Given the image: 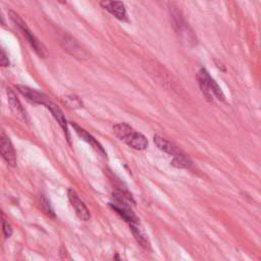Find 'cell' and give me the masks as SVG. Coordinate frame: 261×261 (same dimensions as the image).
<instances>
[{
	"label": "cell",
	"mask_w": 261,
	"mask_h": 261,
	"mask_svg": "<svg viewBox=\"0 0 261 261\" xmlns=\"http://www.w3.org/2000/svg\"><path fill=\"white\" fill-rule=\"evenodd\" d=\"M168 10L172 27L182 45H185L186 47H194L195 45H197V36L194 33L193 29L188 23V21L186 20L185 16L182 15L178 7L170 3L168 6Z\"/></svg>",
	"instance_id": "1"
},
{
	"label": "cell",
	"mask_w": 261,
	"mask_h": 261,
	"mask_svg": "<svg viewBox=\"0 0 261 261\" xmlns=\"http://www.w3.org/2000/svg\"><path fill=\"white\" fill-rule=\"evenodd\" d=\"M198 81L200 89L208 101L213 102L214 98L218 99L219 101H224L225 96L222 90L205 68H201L199 70Z\"/></svg>",
	"instance_id": "2"
},
{
	"label": "cell",
	"mask_w": 261,
	"mask_h": 261,
	"mask_svg": "<svg viewBox=\"0 0 261 261\" xmlns=\"http://www.w3.org/2000/svg\"><path fill=\"white\" fill-rule=\"evenodd\" d=\"M9 17L11 18V20L19 28V30L22 32V34L25 36L27 40L29 41V43L31 44V46L33 47V49L35 50V52L42 58H45L47 55V50L46 47L37 39V37L32 33V31L29 29V27L27 25V23L23 21V19L13 10H9L8 12Z\"/></svg>",
	"instance_id": "3"
},
{
	"label": "cell",
	"mask_w": 261,
	"mask_h": 261,
	"mask_svg": "<svg viewBox=\"0 0 261 261\" xmlns=\"http://www.w3.org/2000/svg\"><path fill=\"white\" fill-rule=\"evenodd\" d=\"M60 44L64 48L65 51H67L70 55L77 59H87L89 57V54L87 51L80 45V43L71 37L67 33H63L60 37Z\"/></svg>",
	"instance_id": "4"
},
{
	"label": "cell",
	"mask_w": 261,
	"mask_h": 261,
	"mask_svg": "<svg viewBox=\"0 0 261 261\" xmlns=\"http://www.w3.org/2000/svg\"><path fill=\"white\" fill-rule=\"evenodd\" d=\"M0 155L10 166L16 165V155L9 137L0 128Z\"/></svg>",
	"instance_id": "5"
},
{
	"label": "cell",
	"mask_w": 261,
	"mask_h": 261,
	"mask_svg": "<svg viewBox=\"0 0 261 261\" xmlns=\"http://www.w3.org/2000/svg\"><path fill=\"white\" fill-rule=\"evenodd\" d=\"M100 6L112 14L115 18L126 21L127 12L124 4L119 0H100Z\"/></svg>",
	"instance_id": "6"
},
{
	"label": "cell",
	"mask_w": 261,
	"mask_h": 261,
	"mask_svg": "<svg viewBox=\"0 0 261 261\" xmlns=\"http://www.w3.org/2000/svg\"><path fill=\"white\" fill-rule=\"evenodd\" d=\"M67 196H68V200L72 206V208L75 211L76 216L84 221H88L91 217L90 212L88 210V208L86 207V205L84 204V202L80 199L79 195L75 193V191H73L72 189H69L67 192Z\"/></svg>",
	"instance_id": "7"
},
{
	"label": "cell",
	"mask_w": 261,
	"mask_h": 261,
	"mask_svg": "<svg viewBox=\"0 0 261 261\" xmlns=\"http://www.w3.org/2000/svg\"><path fill=\"white\" fill-rule=\"evenodd\" d=\"M15 88L27 100H29L32 103L44 105L48 101V97L44 93L39 92V91H37L35 89H32V88H30L28 86L16 85Z\"/></svg>",
	"instance_id": "8"
},
{
	"label": "cell",
	"mask_w": 261,
	"mask_h": 261,
	"mask_svg": "<svg viewBox=\"0 0 261 261\" xmlns=\"http://www.w3.org/2000/svg\"><path fill=\"white\" fill-rule=\"evenodd\" d=\"M6 95H7V101L9 104V107L12 111V113L20 120L22 121H28V115L23 109V107L21 106L20 101L18 100L17 96L15 95V93L11 90V89H7L6 90Z\"/></svg>",
	"instance_id": "9"
},
{
	"label": "cell",
	"mask_w": 261,
	"mask_h": 261,
	"mask_svg": "<svg viewBox=\"0 0 261 261\" xmlns=\"http://www.w3.org/2000/svg\"><path fill=\"white\" fill-rule=\"evenodd\" d=\"M44 106L47 109H49V111L52 113L53 117L59 123V125L61 126V128L63 129V132H64V134L66 136L67 141L69 142V132H68V126H67V121H66V118H65L62 110L56 104H54L53 102H51L49 100L44 104Z\"/></svg>",
	"instance_id": "10"
},
{
	"label": "cell",
	"mask_w": 261,
	"mask_h": 261,
	"mask_svg": "<svg viewBox=\"0 0 261 261\" xmlns=\"http://www.w3.org/2000/svg\"><path fill=\"white\" fill-rule=\"evenodd\" d=\"M70 124L72 125V127H73L74 130H75V133L79 135V137H80L82 140H84L85 142H87L88 144H90L98 153L102 154L103 156H106V152H105L104 148L102 147V145H101L92 135H90L87 130H85L84 128H82L80 125H77V124L74 123V122H71Z\"/></svg>",
	"instance_id": "11"
},
{
	"label": "cell",
	"mask_w": 261,
	"mask_h": 261,
	"mask_svg": "<svg viewBox=\"0 0 261 261\" xmlns=\"http://www.w3.org/2000/svg\"><path fill=\"white\" fill-rule=\"evenodd\" d=\"M123 142L129 146L130 148L135 149V150H145L148 147V140L146 139V137L136 130H133L124 140Z\"/></svg>",
	"instance_id": "12"
},
{
	"label": "cell",
	"mask_w": 261,
	"mask_h": 261,
	"mask_svg": "<svg viewBox=\"0 0 261 261\" xmlns=\"http://www.w3.org/2000/svg\"><path fill=\"white\" fill-rule=\"evenodd\" d=\"M154 143L155 145L158 147V149H160L161 151L169 154V155H172V156H175V155H178L180 153H182L173 143L167 141L166 139L158 136V135H155L154 138Z\"/></svg>",
	"instance_id": "13"
},
{
	"label": "cell",
	"mask_w": 261,
	"mask_h": 261,
	"mask_svg": "<svg viewBox=\"0 0 261 261\" xmlns=\"http://www.w3.org/2000/svg\"><path fill=\"white\" fill-rule=\"evenodd\" d=\"M133 130H134L133 127H130L128 124H126L124 122L116 123V124L113 125L114 135L121 141H123Z\"/></svg>",
	"instance_id": "14"
},
{
	"label": "cell",
	"mask_w": 261,
	"mask_h": 261,
	"mask_svg": "<svg viewBox=\"0 0 261 261\" xmlns=\"http://www.w3.org/2000/svg\"><path fill=\"white\" fill-rule=\"evenodd\" d=\"M171 164L177 168H190L192 161L184 153L175 155L171 161Z\"/></svg>",
	"instance_id": "15"
},
{
	"label": "cell",
	"mask_w": 261,
	"mask_h": 261,
	"mask_svg": "<svg viewBox=\"0 0 261 261\" xmlns=\"http://www.w3.org/2000/svg\"><path fill=\"white\" fill-rule=\"evenodd\" d=\"M63 103L67 107L72 108V109H80V108H83V106H84L83 101L75 95H68V96L63 97Z\"/></svg>",
	"instance_id": "16"
},
{
	"label": "cell",
	"mask_w": 261,
	"mask_h": 261,
	"mask_svg": "<svg viewBox=\"0 0 261 261\" xmlns=\"http://www.w3.org/2000/svg\"><path fill=\"white\" fill-rule=\"evenodd\" d=\"M132 227V231L134 237L136 238V240L138 241V243L143 246V247H147L148 246V242L145 238V236L142 233V231L140 230V228L138 227V224H129Z\"/></svg>",
	"instance_id": "17"
},
{
	"label": "cell",
	"mask_w": 261,
	"mask_h": 261,
	"mask_svg": "<svg viewBox=\"0 0 261 261\" xmlns=\"http://www.w3.org/2000/svg\"><path fill=\"white\" fill-rule=\"evenodd\" d=\"M40 206H41V209L43 210V212L45 214H47L48 216L52 217V218H55V213L49 203V201L47 200V198L45 196H41L40 198Z\"/></svg>",
	"instance_id": "18"
},
{
	"label": "cell",
	"mask_w": 261,
	"mask_h": 261,
	"mask_svg": "<svg viewBox=\"0 0 261 261\" xmlns=\"http://www.w3.org/2000/svg\"><path fill=\"white\" fill-rule=\"evenodd\" d=\"M1 218H2V228H3V233L5 236V238H9L12 233V227L11 224L8 222L7 218L1 213Z\"/></svg>",
	"instance_id": "19"
},
{
	"label": "cell",
	"mask_w": 261,
	"mask_h": 261,
	"mask_svg": "<svg viewBox=\"0 0 261 261\" xmlns=\"http://www.w3.org/2000/svg\"><path fill=\"white\" fill-rule=\"evenodd\" d=\"M0 65L1 66H8L9 65V59L6 54V52L0 47Z\"/></svg>",
	"instance_id": "20"
},
{
	"label": "cell",
	"mask_w": 261,
	"mask_h": 261,
	"mask_svg": "<svg viewBox=\"0 0 261 261\" xmlns=\"http://www.w3.org/2000/svg\"><path fill=\"white\" fill-rule=\"evenodd\" d=\"M60 3H65V0H58Z\"/></svg>",
	"instance_id": "21"
},
{
	"label": "cell",
	"mask_w": 261,
	"mask_h": 261,
	"mask_svg": "<svg viewBox=\"0 0 261 261\" xmlns=\"http://www.w3.org/2000/svg\"><path fill=\"white\" fill-rule=\"evenodd\" d=\"M1 19H2V18H1V16H0V20H1Z\"/></svg>",
	"instance_id": "22"
},
{
	"label": "cell",
	"mask_w": 261,
	"mask_h": 261,
	"mask_svg": "<svg viewBox=\"0 0 261 261\" xmlns=\"http://www.w3.org/2000/svg\"><path fill=\"white\" fill-rule=\"evenodd\" d=\"M0 105H1V103H0Z\"/></svg>",
	"instance_id": "23"
}]
</instances>
